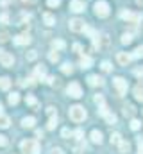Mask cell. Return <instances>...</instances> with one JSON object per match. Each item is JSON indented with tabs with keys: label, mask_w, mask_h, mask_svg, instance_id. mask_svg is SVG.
I'll list each match as a JSON object with an SVG mask.
<instances>
[{
	"label": "cell",
	"mask_w": 143,
	"mask_h": 154,
	"mask_svg": "<svg viewBox=\"0 0 143 154\" xmlns=\"http://www.w3.org/2000/svg\"><path fill=\"white\" fill-rule=\"evenodd\" d=\"M68 116H70V120H73V122H84L86 120V116H88V113H86V109L82 108V106H72L70 111H68Z\"/></svg>",
	"instance_id": "6da1fadb"
},
{
	"label": "cell",
	"mask_w": 143,
	"mask_h": 154,
	"mask_svg": "<svg viewBox=\"0 0 143 154\" xmlns=\"http://www.w3.org/2000/svg\"><path fill=\"white\" fill-rule=\"evenodd\" d=\"M20 147L23 154H39V143L36 140H23Z\"/></svg>",
	"instance_id": "7a4b0ae2"
},
{
	"label": "cell",
	"mask_w": 143,
	"mask_h": 154,
	"mask_svg": "<svg viewBox=\"0 0 143 154\" xmlns=\"http://www.w3.org/2000/svg\"><path fill=\"white\" fill-rule=\"evenodd\" d=\"M93 9H95V14H97L99 18H106L107 14H109V4H107L106 0H99V2H95Z\"/></svg>",
	"instance_id": "3957f363"
},
{
	"label": "cell",
	"mask_w": 143,
	"mask_h": 154,
	"mask_svg": "<svg viewBox=\"0 0 143 154\" xmlns=\"http://www.w3.org/2000/svg\"><path fill=\"white\" fill-rule=\"evenodd\" d=\"M66 93L70 95L72 99H81L82 97V88L79 82H70L68 88H66Z\"/></svg>",
	"instance_id": "277c9868"
},
{
	"label": "cell",
	"mask_w": 143,
	"mask_h": 154,
	"mask_svg": "<svg viewBox=\"0 0 143 154\" xmlns=\"http://www.w3.org/2000/svg\"><path fill=\"white\" fill-rule=\"evenodd\" d=\"M113 84H114L118 95H125V93H127V81H125L123 77H114V79H113Z\"/></svg>",
	"instance_id": "5b68a950"
},
{
	"label": "cell",
	"mask_w": 143,
	"mask_h": 154,
	"mask_svg": "<svg viewBox=\"0 0 143 154\" xmlns=\"http://www.w3.org/2000/svg\"><path fill=\"white\" fill-rule=\"evenodd\" d=\"M68 27H70V31H73V32H84L86 23H84V20H81V18H73V20H70Z\"/></svg>",
	"instance_id": "8992f818"
},
{
	"label": "cell",
	"mask_w": 143,
	"mask_h": 154,
	"mask_svg": "<svg viewBox=\"0 0 143 154\" xmlns=\"http://www.w3.org/2000/svg\"><path fill=\"white\" fill-rule=\"evenodd\" d=\"M0 63H2V66H13V63H14V57H13V54H9V52H5V50H0Z\"/></svg>",
	"instance_id": "52a82bcc"
},
{
	"label": "cell",
	"mask_w": 143,
	"mask_h": 154,
	"mask_svg": "<svg viewBox=\"0 0 143 154\" xmlns=\"http://www.w3.org/2000/svg\"><path fill=\"white\" fill-rule=\"evenodd\" d=\"M131 59H132V56L127 54V52H118V54H116V61H118V65H122V66H127V65L131 63Z\"/></svg>",
	"instance_id": "ba28073f"
},
{
	"label": "cell",
	"mask_w": 143,
	"mask_h": 154,
	"mask_svg": "<svg viewBox=\"0 0 143 154\" xmlns=\"http://www.w3.org/2000/svg\"><path fill=\"white\" fill-rule=\"evenodd\" d=\"M70 9L73 13H82V11H84V2H82V0H72Z\"/></svg>",
	"instance_id": "9c48e42d"
},
{
	"label": "cell",
	"mask_w": 143,
	"mask_h": 154,
	"mask_svg": "<svg viewBox=\"0 0 143 154\" xmlns=\"http://www.w3.org/2000/svg\"><path fill=\"white\" fill-rule=\"evenodd\" d=\"M31 36L29 34H18V36H14V43L16 45H29L31 43Z\"/></svg>",
	"instance_id": "30bf717a"
},
{
	"label": "cell",
	"mask_w": 143,
	"mask_h": 154,
	"mask_svg": "<svg viewBox=\"0 0 143 154\" xmlns=\"http://www.w3.org/2000/svg\"><path fill=\"white\" fill-rule=\"evenodd\" d=\"M34 75L39 79V81H43L45 77H47V68L43 66V65H38L36 66V70H34Z\"/></svg>",
	"instance_id": "8fae6325"
},
{
	"label": "cell",
	"mask_w": 143,
	"mask_h": 154,
	"mask_svg": "<svg viewBox=\"0 0 143 154\" xmlns=\"http://www.w3.org/2000/svg\"><path fill=\"white\" fill-rule=\"evenodd\" d=\"M88 84L90 86H102L104 81H102V77H99V75H90L88 77Z\"/></svg>",
	"instance_id": "7c38bea8"
},
{
	"label": "cell",
	"mask_w": 143,
	"mask_h": 154,
	"mask_svg": "<svg viewBox=\"0 0 143 154\" xmlns=\"http://www.w3.org/2000/svg\"><path fill=\"white\" fill-rule=\"evenodd\" d=\"M90 138H91V142H93V143H99V145L102 143V133H100V131H97V129H93V131H91Z\"/></svg>",
	"instance_id": "4fadbf2b"
},
{
	"label": "cell",
	"mask_w": 143,
	"mask_h": 154,
	"mask_svg": "<svg viewBox=\"0 0 143 154\" xmlns=\"http://www.w3.org/2000/svg\"><path fill=\"white\" fill-rule=\"evenodd\" d=\"M134 97H136V100L143 102V81L136 84V88H134Z\"/></svg>",
	"instance_id": "5bb4252c"
},
{
	"label": "cell",
	"mask_w": 143,
	"mask_h": 154,
	"mask_svg": "<svg viewBox=\"0 0 143 154\" xmlns=\"http://www.w3.org/2000/svg\"><path fill=\"white\" fill-rule=\"evenodd\" d=\"M79 65H81V68H82V70H84V68H90V66L93 65V59H91L90 56H82V57H81V63H79Z\"/></svg>",
	"instance_id": "9a60e30c"
},
{
	"label": "cell",
	"mask_w": 143,
	"mask_h": 154,
	"mask_svg": "<svg viewBox=\"0 0 143 154\" xmlns=\"http://www.w3.org/2000/svg\"><path fill=\"white\" fill-rule=\"evenodd\" d=\"M34 124H36L34 116H25V118L22 120V125H23V127H27V129H32V127H34Z\"/></svg>",
	"instance_id": "2e32d148"
},
{
	"label": "cell",
	"mask_w": 143,
	"mask_h": 154,
	"mask_svg": "<svg viewBox=\"0 0 143 154\" xmlns=\"http://www.w3.org/2000/svg\"><path fill=\"white\" fill-rule=\"evenodd\" d=\"M118 151L122 154H127L129 151H131V143L127 142V140H122L120 143H118Z\"/></svg>",
	"instance_id": "e0dca14e"
},
{
	"label": "cell",
	"mask_w": 143,
	"mask_h": 154,
	"mask_svg": "<svg viewBox=\"0 0 143 154\" xmlns=\"http://www.w3.org/2000/svg\"><path fill=\"white\" fill-rule=\"evenodd\" d=\"M7 102H9V104H11V106H16V104H18V102H20V95H18V93H14V91H13V93H11V95H9V97H7Z\"/></svg>",
	"instance_id": "ac0fdd59"
},
{
	"label": "cell",
	"mask_w": 143,
	"mask_h": 154,
	"mask_svg": "<svg viewBox=\"0 0 143 154\" xmlns=\"http://www.w3.org/2000/svg\"><path fill=\"white\" fill-rule=\"evenodd\" d=\"M9 124H11L9 116H5V115H2V113H0V129H7V127H9Z\"/></svg>",
	"instance_id": "d6986e66"
},
{
	"label": "cell",
	"mask_w": 143,
	"mask_h": 154,
	"mask_svg": "<svg viewBox=\"0 0 143 154\" xmlns=\"http://www.w3.org/2000/svg\"><path fill=\"white\" fill-rule=\"evenodd\" d=\"M43 22H45L47 25H54V23H56V18H54V14L45 13V14H43Z\"/></svg>",
	"instance_id": "ffe728a7"
},
{
	"label": "cell",
	"mask_w": 143,
	"mask_h": 154,
	"mask_svg": "<svg viewBox=\"0 0 143 154\" xmlns=\"http://www.w3.org/2000/svg\"><path fill=\"white\" fill-rule=\"evenodd\" d=\"M52 47H54V50H63L66 45H65L63 39H54V41H52Z\"/></svg>",
	"instance_id": "44dd1931"
},
{
	"label": "cell",
	"mask_w": 143,
	"mask_h": 154,
	"mask_svg": "<svg viewBox=\"0 0 143 154\" xmlns=\"http://www.w3.org/2000/svg\"><path fill=\"white\" fill-rule=\"evenodd\" d=\"M123 115L125 116H129V118H132L134 116V106H123Z\"/></svg>",
	"instance_id": "7402d4cb"
},
{
	"label": "cell",
	"mask_w": 143,
	"mask_h": 154,
	"mask_svg": "<svg viewBox=\"0 0 143 154\" xmlns=\"http://www.w3.org/2000/svg\"><path fill=\"white\" fill-rule=\"evenodd\" d=\"M122 142V134L120 133H113L111 134V145H118Z\"/></svg>",
	"instance_id": "603a6c76"
},
{
	"label": "cell",
	"mask_w": 143,
	"mask_h": 154,
	"mask_svg": "<svg viewBox=\"0 0 143 154\" xmlns=\"http://www.w3.org/2000/svg\"><path fill=\"white\" fill-rule=\"evenodd\" d=\"M9 86H11L9 77H0V90H7Z\"/></svg>",
	"instance_id": "cb8c5ba5"
},
{
	"label": "cell",
	"mask_w": 143,
	"mask_h": 154,
	"mask_svg": "<svg viewBox=\"0 0 143 154\" xmlns=\"http://www.w3.org/2000/svg\"><path fill=\"white\" fill-rule=\"evenodd\" d=\"M131 56H132V59H141V57H143V45H140V47H138Z\"/></svg>",
	"instance_id": "d4e9b609"
},
{
	"label": "cell",
	"mask_w": 143,
	"mask_h": 154,
	"mask_svg": "<svg viewBox=\"0 0 143 154\" xmlns=\"http://www.w3.org/2000/svg\"><path fill=\"white\" fill-rule=\"evenodd\" d=\"M56 125H57V115H54V116H50V118H48L47 129H56Z\"/></svg>",
	"instance_id": "484cf974"
},
{
	"label": "cell",
	"mask_w": 143,
	"mask_h": 154,
	"mask_svg": "<svg viewBox=\"0 0 143 154\" xmlns=\"http://www.w3.org/2000/svg\"><path fill=\"white\" fill-rule=\"evenodd\" d=\"M104 118H106L107 124H116V115H114V113H111V111H107L106 115H104Z\"/></svg>",
	"instance_id": "4316f807"
},
{
	"label": "cell",
	"mask_w": 143,
	"mask_h": 154,
	"mask_svg": "<svg viewBox=\"0 0 143 154\" xmlns=\"http://www.w3.org/2000/svg\"><path fill=\"white\" fill-rule=\"evenodd\" d=\"M61 70H63V74H66V75H70L72 72H73V66H72L70 63H63V66H61Z\"/></svg>",
	"instance_id": "83f0119b"
},
{
	"label": "cell",
	"mask_w": 143,
	"mask_h": 154,
	"mask_svg": "<svg viewBox=\"0 0 143 154\" xmlns=\"http://www.w3.org/2000/svg\"><path fill=\"white\" fill-rule=\"evenodd\" d=\"M48 59H50L52 63H57V61H59V54H57V50H52V52L48 54Z\"/></svg>",
	"instance_id": "f1b7e54d"
},
{
	"label": "cell",
	"mask_w": 143,
	"mask_h": 154,
	"mask_svg": "<svg viewBox=\"0 0 143 154\" xmlns=\"http://www.w3.org/2000/svg\"><path fill=\"white\" fill-rule=\"evenodd\" d=\"M140 127H141V122L136 120V118H132V120H131V129H132V131H138Z\"/></svg>",
	"instance_id": "f546056e"
},
{
	"label": "cell",
	"mask_w": 143,
	"mask_h": 154,
	"mask_svg": "<svg viewBox=\"0 0 143 154\" xmlns=\"http://www.w3.org/2000/svg\"><path fill=\"white\" fill-rule=\"evenodd\" d=\"M97 111H99V115H100V116H104L107 111H109V108H107L106 104L102 102V104H99V109H97Z\"/></svg>",
	"instance_id": "4dcf8cb0"
},
{
	"label": "cell",
	"mask_w": 143,
	"mask_h": 154,
	"mask_svg": "<svg viewBox=\"0 0 143 154\" xmlns=\"http://www.w3.org/2000/svg\"><path fill=\"white\" fill-rule=\"evenodd\" d=\"M131 41H132V34H129V32H125V34L122 36V43H123V45H129Z\"/></svg>",
	"instance_id": "1f68e13d"
},
{
	"label": "cell",
	"mask_w": 143,
	"mask_h": 154,
	"mask_svg": "<svg viewBox=\"0 0 143 154\" xmlns=\"http://www.w3.org/2000/svg\"><path fill=\"white\" fill-rule=\"evenodd\" d=\"M25 104H29V106H36V104H38V100H36L32 95H27V97H25Z\"/></svg>",
	"instance_id": "d6a6232c"
},
{
	"label": "cell",
	"mask_w": 143,
	"mask_h": 154,
	"mask_svg": "<svg viewBox=\"0 0 143 154\" xmlns=\"http://www.w3.org/2000/svg\"><path fill=\"white\" fill-rule=\"evenodd\" d=\"M72 136H75V140H82L84 133H82V129H77V131H73V133H72Z\"/></svg>",
	"instance_id": "836d02e7"
},
{
	"label": "cell",
	"mask_w": 143,
	"mask_h": 154,
	"mask_svg": "<svg viewBox=\"0 0 143 154\" xmlns=\"http://www.w3.org/2000/svg\"><path fill=\"white\" fill-rule=\"evenodd\" d=\"M0 23H9V14L7 13H2L0 14Z\"/></svg>",
	"instance_id": "e575fe53"
},
{
	"label": "cell",
	"mask_w": 143,
	"mask_h": 154,
	"mask_svg": "<svg viewBox=\"0 0 143 154\" xmlns=\"http://www.w3.org/2000/svg\"><path fill=\"white\" fill-rule=\"evenodd\" d=\"M100 68H102L104 72H111V63H109V61H104V63L100 65Z\"/></svg>",
	"instance_id": "d590c367"
},
{
	"label": "cell",
	"mask_w": 143,
	"mask_h": 154,
	"mask_svg": "<svg viewBox=\"0 0 143 154\" xmlns=\"http://www.w3.org/2000/svg\"><path fill=\"white\" fill-rule=\"evenodd\" d=\"M36 57H38L36 50H29V54H27V59H29V61H34Z\"/></svg>",
	"instance_id": "8d00e7d4"
},
{
	"label": "cell",
	"mask_w": 143,
	"mask_h": 154,
	"mask_svg": "<svg viewBox=\"0 0 143 154\" xmlns=\"http://www.w3.org/2000/svg\"><path fill=\"white\" fill-rule=\"evenodd\" d=\"M47 4H48V7H57L61 4V0H47Z\"/></svg>",
	"instance_id": "74e56055"
},
{
	"label": "cell",
	"mask_w": 143,
	"mask_h": 154,
	"mask_svg": "<svg viewBox=\"0 0 143 154\" xmlns=\"http://www.w3.org/2000/svg\"><path fill=\"white\" fill-rule=\"evenodd\" d=\"M5 145H7V136L0 134V147H5Z\"/></svg>",
	"instance_id": "f35d334b"
},
{
	"label": "cell",
	"mask_w": 143,
	"mask_h": 154,
	"mask_svg": "<svg viewBox=\"0 0 143 154\" xmlns=\"http://www.w3.org/2000/svg\"><path fill=\"white\" fill-rule=\"evenodd\" d=\"M7 39H9V34H7V32H0V41H2V43H5Z\"/></svg>",
	"instance_id": "ab89813d"
},
{
	"label": "cell",
	"mask_w": 143,
	"mask_h": 154,
	"mask_svg": "<svg viewBox=\"0 0 143 154\" xmlns=\"http://www.w3.org/2000/svg\"><path fill=\"white\" fill-rule=\"evenodd\" d=\"M138 154H143V138L138 140Z\"/></svg>",
	"instance_id": "60d3db41"
},
{
	"label": "cell",
	"mask_w": 143,
	"mask_h": 154,
	"mask_svg": "<svg viewBox=\"0 0 143 154\" xmlns=\"http://www.w3.org/2000/svg\"><path fill=\"white\" fill-rule=\"evenodd\" d=\"M47 113H48L50 116H54L56 115V108H54V106H48V108H47Z\"/></svg>",
	"instance_id": "b9f144b4"
},
{
	"label": "cell",
	"mask_w": 143,
	"mask_h": 154,
	"mask_svg": "<svg viewBox=\"0 0 143 154\" xmlns=\"http://www.w3.org/2000/svg\"><path fill=\"white\" fill-rule=\"evenodd\" d=\"M61 134H63V138H70V136H72L70 129H63V131H61Z\"/></svg>",
	"instance_id": "7bdbcfd3"
},
{
	"label": "cell",
	"mask_w": 143,
	"mask_h": 154,
	"mask_svg": "<svg viewBox=\"0 0 143 154\" xmlns=\"http://www.w3.org/2000/svg\"><path fill=\"white\" fill-rule=\"evenodd\" d=\"M93 100H95L97 104H102V102H104V97H102V95H95V99H93Z\"/></svg>",
	"instance_id": "ee69618b"
},
{
	"label": "cell",
	"mask_w": 143,
	"mask_h": 154,
	"mask_svg": "<svg viewBox=\"0 0 143 154\" xmlns=\"http://www.w3.org/2000/svg\"><path fill=\"white\" fill-rule=\"evenodd\" d=\"M134 74H136L138 77H143V66H141V68H136V70H134Z\"/></svg>",
	"instance_id": "f6af8a7d"
},
{
	"label": "cell",
	"mask_w": 143,
	"mask_h": 154,
	"mask_svg": "<svg viewBox=\"0 0 143 154\" xmlns=\"http://www.w3.org/2000/svg\"><path fill=\"white\" fill-rule=\"evenodd\" d=\"M81 48H82V47H81L79 43H75V45H73V50H75V52H81Z\"/></svg>",
	"instance_id": "bcb514c9"
},
{
	"label": "cell",
	"mask_w": 143,
	"mask_h": 154,
	"mask_svg": "<svg viewBox=\"0 0 143 154\" xmlns=\"http://www.w3.org/2000/svg\"><path fill=\"white\" fill-rule=\"evenodd\" d=\"M52 152H54V154H63V149H59V147H57V149H54Z\"/></svg>",
	"instance_id": "7dc6e473"
},
{
	"label": "cell",
	"mask_w": 143,
	"mask_h": 154,
	"mask_svg": "<svg viewBox=\"0 0 143 154\" xmlns=\"http://www.w3.org/2000/svg\"><path fill=\"white\" fill-rule=\"evenodd\" d=\"M36 0H23V4H34Z\"/></svg>",
	"instance_id": "c3c4849f"
},
{
	"label": "cell",
	"mask_w": 143,
	"mask_h": 154,
	"mask_svg": "<svg viewBox=\"0 0 143 154\" xmlns=\"http://www.w3.org/2000/svg\"><path fill=\"white\" fill-rule=\"evenodd\" d=\"M2 109H4V106H2V104H0V113H2Z\"/></svg>",
	"instance_id": "681fc988"
}]
</instances>
